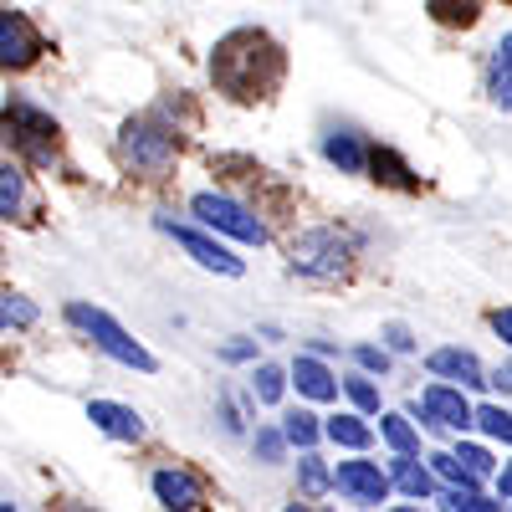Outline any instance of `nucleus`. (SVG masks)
<instances>
[{"instance_id":"nucleus-11","label":"nucleus","mask_w":512,"mask_h":512,"mask_svg":"<svg viewBox=\"0 0 512 512\" xmlns=\"http://www.w3.org/2000/svg\"><path fill=\"white\" fill-rule=\"evenodd\" d=\"M425 369H431V379H451V384H461V390H482V384H492L482 359L472 349H461V344L431 349V354H425Z\"/></svg>"},{"instance_id":"nucleus-36","label":"nucleus","mask_w":512,"mask_h":512,"mask_svg":"<svg viewBox=\"0 0 512 512\" xmlns=\"http://www.w3.org/2000/svg\"><path fill=\"white\" fill-rule=\"evenodd\" d=\"M497 497H507V502H512V461L497 472Z\"/></svg>"},{"instance_id":"nucleus-2","label":"nucleus","mask_w":512,"mask_h":512,"mask_svg":"<svg viewBox=\"0 0 512 512\" xmlns=\"http://www.w3.org/2000/svg\"><path fill=\"white\" fill-rule=\"evenodd\" d=\"M175 154H180V134L164 128L159 118H128L123 123V134H118L123 169H134L144 180H164L175 169Z\"/></svg>"},{"instance_id":"nucleus-6","label":"nucleus","mask_w":512,"mask_h":512,"mask_svg":"<svg viewBox=\"0 0 512 512\" xmlns=\"http://www.w3.org/2000/svg\"><path fill=\"white\" fill-rule=\"evenodd\" d=\"M154 226L175 241L195 267L216 272V277H241V272H246V262H241L226 241H216V231H210V226H185V221H175V216H154Z\"/></svg>"},{"instance_id":"nucleus-10","label":"nucleus","mask_w":512,"mask_h":512,"mask_svg":"<svg viewBox=\"0 0 512 512\" xmlns=\"http://www.w3.org/2000/svg\"><path fill=\"white\" fill-rule=\"evenodd\" d=\"M6 118H11V134L6 139H16L31 159H52L57 154V118L52 113H41V108H31V103H11L6 108Z\"/></svg>"},{"instance_id":"nucleus-1","label":"nucleus","mask_w":512,"mask_h":512,"mask_svg":"<svg viewBox=\"0 0 512 512\" xmlns=\"http://www.w3.org/2000/svg\"><path fill=\"white\" fill-rule=\"evenodd\" d=\"M210 77H216L231 98L251 103V98H267L277 88L282 57L262 31H236L216 47V57H210Z\"/></svg>"},{"instance_id":"nucleus-21","label":"nucleus","mask_w":512,"mask_h":512,"mask_svg":"<svg viewBox=\"0 0 512 512\" xmlns=\"http://www.w3.org/2000/svg\"><path fill=\"white\" fill-rule=\"evenodd\" d=\"M369 169H374V180H384V185H395V190H415L410 164H405L395 149H369Z\"/></svg>"},{"instance_id":"nucleus-20","label":"nucleus","mask_w":512,"mask_h":512,"mask_svg":"<svg viewBox=\"0 0 512 512\" xmlns=\"http://www.w3.org/2000/svg\"><path fill=\"white\" fill-rule=\"evenodd\" d=\"M297 492H303V497L333 492V466H328L323 456H313V446L303 451V461H297Z\"/></svg>"},{"instance_id":"nucleus-9","label":"nucleus","mask_w":512,"mask_h":512,"mask_svg":"<svg viewBox=\"0 0 512 512\" xmlns=\"http://www.w3.org/2000/svg\"><path fill=\"white\" fill-rule=\"evenodd\" d=\"M41 52H47L41 31H36L21 11H6V6H0V67H6V72H21V67L41 62Z\"/></svg>"},{"instance_id":"nucleus-34","label":"nucleus","mask_w":512,"mask_h":512,"mask_svg":"<svg viewBox=\"0 0 512 512\" xmlns=\"http://www.w3.org/2000/svg\"><path fill=\"white\" fill-rule=\"evenodd\" d=\"M487 323H492V333H497V338H502V344H507V349H512V308H497V313H492V318H487Z\"/></svg>"},{"instance_id":"nucleus-7","label":"nucleus","mask_w":512,"mask_h":512,"mask_svg":"<svg viewBox=\"0 0 512 512\" xmlns=\"http://www.w3.org/2000/svg\"><path fill=\"white\" fill-rule=\"evenodd\" d=\"M415 415H420L425 431H456V436L477 431V405L466 400V390H461V384H451V379L425 384L420 400H415Z\"/></svg>"},{"instance_id":"nucleus-13","label":"nucleus","mask_w":512,"mask_h":512,"mask_svg":"<svg viewBox=\"0 0 512 512\" xmlns=\"http://www.w3.org/2000/svg\"><path fill=\"white\" fill-rule=\"evenodd\" d=\"M149 487H154L159 507H169V512H195V507H205V487H200L195 472H185V466H159V472L149 477Z\"/></svg>"},{"instance_id":"nucleus-32","label":"nucleus","mask_w":512,"mask_h":512,"mask_svg":"<svg viewBox=\"0 0 512 512\" xmlns=\"http://www.w3.org/2000/svg\"><path fill=\"white\" fill-rule=\"evenodd\" d=\"M251 451H256V461H282V456H287V436H282V425H262V431L251 436Z\"/></svg>"},{"instance_id":"nucleus-24","label":"nucleus","mask_w":512,"mask_h":512,"mask_svg":"<svg viewBox=\"0 0 512 512\" xmlns=\"http://www.w3.org/2000/svg\"><path fill=\"white\" fill-rule=\"evenodd\" d=\"M26 205V175L16 164H0V221H16Z\"/></svg>"},{"instance_id":"nucleus-22","label":"nucleus","mask_w":512,"mask_h":512,"mask_svg":"<svg viewBox=\"0 0 512 512\" xmlns=\"http://www.w3.org/2000/svg\"><path fill=\"white\" fill-rule=\"evenodd\" d=\"M246 384H251V400H256V405H277V400L287 395V384H292V379H287L277 364H256Z\"/></svg>"},{"instance_id":"nucleus-12","label":"nucleus","mask_w":512,"mask_h":512,"mask_svg":"<svg viewBox=\"0 0 512 512\" xmlns=\"http://www.w3.org/2000/svg\"><path fill=\"white\" fill-rule=\"evenodd\" d=\"M287 379H292V390L303 395V400H313V405H333L338 390H344V379L323 364V354H297L292 369H287Z\"/></svg>"},{"instance_id":"nucleus-19","label":"nucleus","mask_w":512,"mask_h":512,"mask_svg":"<svg viewBox=\"0 0 512 512\" xmlns=\"http://www.w3.org/2000/svg\"><path fill=\"white\" fill-rule=\"evenodd\" d=\"M379 441L390 451H420V425L400 410H379Z\"/></svg>"},{"instance_id":"nucleus-33","label":"nucleus","mask_w":512,"mask_h":512,"mask_svg":"<svg viewBox=\"0 0 512 512\" xmlns=\"http://www.w3.org/2000/svg\"><path fill=\"white\" fill-rule=\"evenodd\" d=\"M384 344H390L395 354H410V349H415V333H410L405 323H384Z\"/></svg>"},{"instance_id":"nucleus-4","label":"nucleus","mask_w":512,"mask_h":512,"mask_svg":"<svg viewBox=\"0 0 512 512\" xmlns=\"http://www.w3.org/2000/svg\"><path fill=\"white\" fill-rule=\"evenodd\" d=\"M190 216H195L200 226H210L216 236L241 241V246H267V221L256 216L251 205H241V200H231V195H221V190L190 195Z\"/></svg>"},{"instance_id":"nucleus-14","label":"nucleus","mask_w":512,"mask_h":512,"mask_svg":"<svg viewBox=\"0 0 512 512\" xmlns=\"http://www.w3.org/2000/svg\"><path fill=\"white\" fill-rule=\"evenodd\" d=\"M88 420L113 441H144V415L118 400H88Z\"/></svg>"},{"instance_id":"nucleus-35","label":"nucleus","mask_w":512,"mask_h":512,"mask_svg":"<svg viewBox=\"0 0 512 512\" xmlns=\"http://www.w3.org/2000/svg\"><path fill=\"white\" fill-rule=\"evenodd\" d=\"M251 354H256V344H226V349H221V359H226V364H246Z\"/></svg>"},{"instance_id":"nucleus-28","label":"nucleus","mask_w":512,"mask_h":512,"mask_svg":"<svg viewBox=\"0 0 512 512\" xmlns=\"http://www.w3.org/2000/svg\"><path fill=\"white\" fill-rule=\"evenodd\" d=\"M41 313H36V303L31 297H16V292H0V333L6 328H31Z\"/></svg>"},{"instance_id":"nucleus-5","label":"nucleus","mask_w":512,"mask_h":512,"mask_svg":"<svg viewBox=\"0 0 512 512\" xmlns=\"http://www.w3.org/2000/svg\"><path fill=\"white\" fill-rule=\"evenodd\" d=\"M287 262H292V272H303V277H338V272H349V262H354V241L338 226H313L303 236H292Z\"/></svg>"},{"instance_id":"nucleus-30","label":"nucleus","mask_w":512,"mask_h":512,"mask_svg":"<svg viewBox=\"0 0 512 512\" xmlns=\"http://www.w3.org/2000/svg\"><path fill=\"white\" fill-rule=\"evenodd\" d=\"M456 461H461L472 477H482V482H487V477H497V461H492V451H487V446L461 441V446H456Z\"/></svg>"},{"instance_id":"nucleus-25","label":"nucleus","mask_w":512,"mask_h":512,"mask_svg":"<svg viewBox=\"0 0 512 512\" xmlns=\"http://www.w3.org/2000/svg\"><path fill=\"white\" fill-rule=\"evenodd\" d=\"M482 6H487V0H431L425 11H431L436 26H472L482 16Z\"/></svg>"},{"instance_id":"nucleus-16","label":"nucleus","mask_w":512,"mask_h":512,"mask_svg":"<svg viewBox=\"0 0 512 512\" xmlns=\"http://www.w3.org/2000/svg\"><path fill=\"white\" fill-rule=\"evenodd\" d=\"M390 477H395V492H405L410 502L436 497V472H431V466H420V461H415V451H395Z\"/></svg>"},{"instance_id":"nucleus-18","label":"nucleus","mask_w":512,"mask_h":512,"mask_svg":"<svg viewBox=\"0 0 512 512\" xmlns=\"http://www.w3.org/2000/svg\"><path fill=\"white\" fill-rule=\"evenodd\" d=\"M323 436L333 441V446H344V451H369L374 446V425H369V415L364 410H349V415H333V420H323Z\"/></svg>"},{"instance_id":"nucleus-31","label":"nucleus","mask_w":512,"mask_h":512,"mask_svg":"<svg viewBox=\"0 0 512 512\" xmlns=\"http://www.w3.org/2000/svg\"><path fill=\"white\" fill-rule=\"evenodd\" d=\"M354 364H359L364 374H379V379H384V374H390V364H395V349H390V344H359V349H354Z\"/></svg>"},{"instance_id":"nucleus-3","label":"nucleus","mask_w":512,"mask_h":512,"mask_svg":"<svg viewBox=\"0 0 512 512\" xmlns=\"http://www.w3.org/2000/svg\"><path fill=\"white\" fill-rule=\"evenodd\" d=\"M67 323L72 328H82L93 338V349H103L113 364H123V369H139V374H154L159 369V359L139 344L134 333H128L118 318H108L103 308H88V303H67Z\"/></svg>"},{"instance_id":"nucleus-17","label":"nucleus","mask_w":512,"mask_h":512,"mask_svg":"<svg viewBox=\"0 0 512 512\" xmlns=\"http://www.w3.org/2000/svg\"><path fill=\"white\" fill-rule=\"evenodd\" d=\"M487 98H492L502 113H512V31L497 36V47H492V57H487Z\"/></svg>"},{"instance_id":"nucleus-27","label":"nucleus","mask_w":512,"mask_h":512,"mask_svg":"<svg viewBox=\"0 0 512 512\" xmlns=\"http://www.w3.org/2000/svg\"><path fill=\"white\" fill-rule=\"evenodd\" d=\"M477 431H482L487 441L512 446V410H507V405H477Z\"/></svg>"},{"instance_id":"nucleus-8","label":"nucleus","mask_w":512,"mask_h":512,"mask_svg":"<svg viewBox=\"0 0 512 512\" xmlns=\"http://www.w3.org/2000/svg\"><path fill=\"white\" fill-rule=\"evenodd\" d=\"M333 492L349 497V502H364V507H379L395 492V477L384 472L379 461H338L333 466Z\"/></svg>"},{"instance_id":"nucleus-26","label":"nucleus","mask_w":512,"mask_h":512,"mask_svg":"<svg viewBox=\"0 0 512 512\" xmlns=\"http://www.w3.org/2000/svg\"><path fill=\"white\" fill-rule=\"evenodd\" d=\"M441 507H446V512H497L502 502L487 497L482 487H446V492H441Z\"/></svg>"},{"instance_id":"nucleus-15","label":"nucleus","mask_w":512,"mask_h":512,"mask_svg":"<svg viewBox=\"0 0 512 512\" xmlns=\"http://www.w3.org/2000/svg\"><path fill=\"white\" fill-rule=\"evenodd\" d=\"M323 159L338 169V175H364L369 169V149L359 134H349V128H328L323 134Z\"/></svg>"},{"instance_id":"nucleus-29","label":"nucleus","mask_w":512,"mask_h":512,"mask_svg":"<svg viewBox=\"0 0 512 512\" xmlns=\"http://www.w3.org/2000/svg\"><path fill=\"white\" fill-rule=\"evenodd\" d=\"M344 395H349V405L354 410H364V415H379V390H374V374H349L344 379Z\"/></svg>"},{"instance_id":"nucleus-23","label":"nucleus","mask_w":512,"mask_h":512,"mask_svg":"<svg viewBox=\"0 0 512 512\" xmlns=\"http://www.w3.org/2000/svg\"><path fill=\"white\" fill-rule=\"evenodd\" d=\"M282 436H287V446L308 451V446H318V441H323V425H318V415H313V410H292V415H282Z\"/></svg>"}]
</instances>
